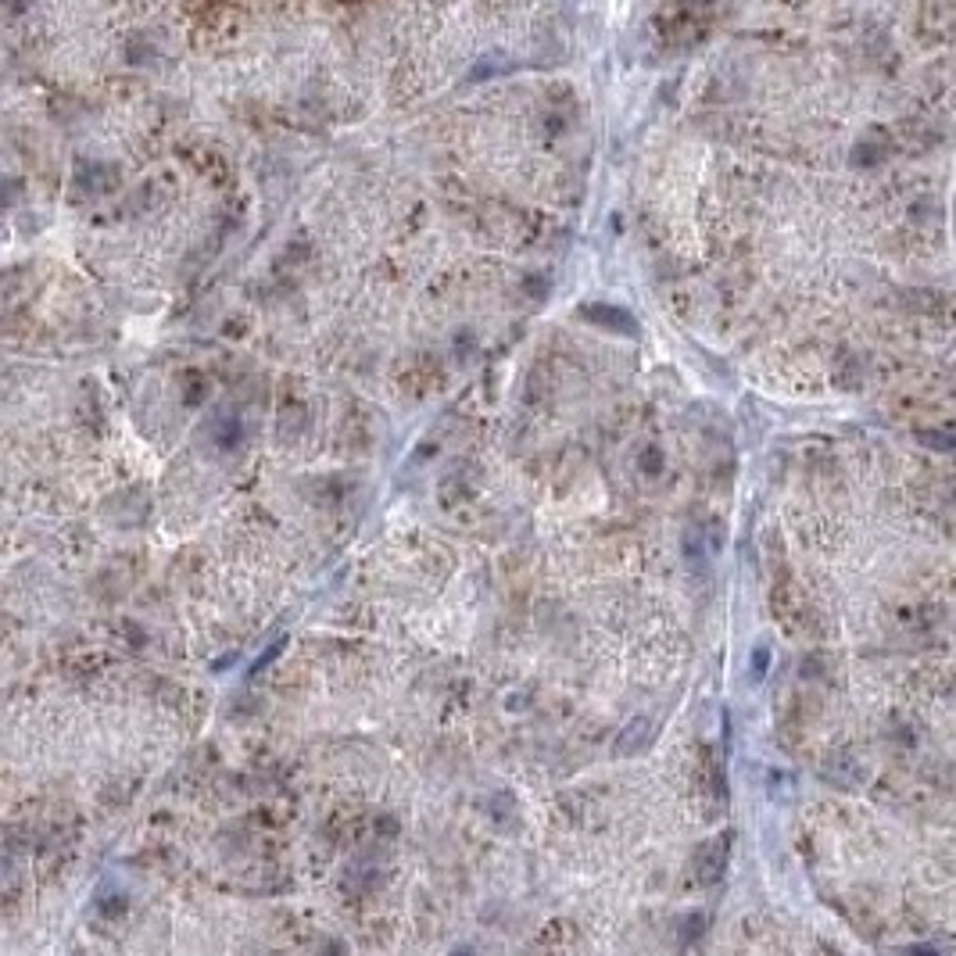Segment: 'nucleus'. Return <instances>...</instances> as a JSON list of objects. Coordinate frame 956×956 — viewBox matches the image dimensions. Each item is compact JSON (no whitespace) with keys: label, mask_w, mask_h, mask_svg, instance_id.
<instances>
[{"label":"nucleus","mask_w":956,"mask_h":956,"mask_svg":"<svg viewBox=\"0 0 956 956\" xmlns=\"http://www.w3.org/2000/svg\"><path fill=\"white\" fill-rule=\"evenodd\" d=\"M649 742H652V720L634 717L613 742V756H638L641 749H649Z\"/></svg>","instance_id":"f257e3e1"},{"label":"nucleus","mask_w":956,"mask_h":956,"mask_svg":"<svg viewBox=\"0 0 956 956\" xmlns=\"http://www.w3.org/2000/svg\"><path fill=\"white\" fill-rule=\"evenodd\" d=\"M584 319H591V323H598V326H613V330H624V333H634V326H638L631 312L613 308V305H588L584 308Z\"/></svg>","instance_id":"f03ea898"},{"label":"nucleus","mask_w":956,"mask_h":956,"mask_svg":"<svg viewBox=\"0 0 956 956\" xmlns=\"http://www.w3.org/2000/svg\"><path fill=\"white\" fill-rule=\"evenodd\" d=\"M283 649H287V638H280V641H273V645H269V649H265V652H262V656H258V659H255V666H251V674H258V670H265V666H269V663H273V659H276V656H280V652H283Z\"/></svg>","instance_id":"7ed1b4c3"}]
</instances>
